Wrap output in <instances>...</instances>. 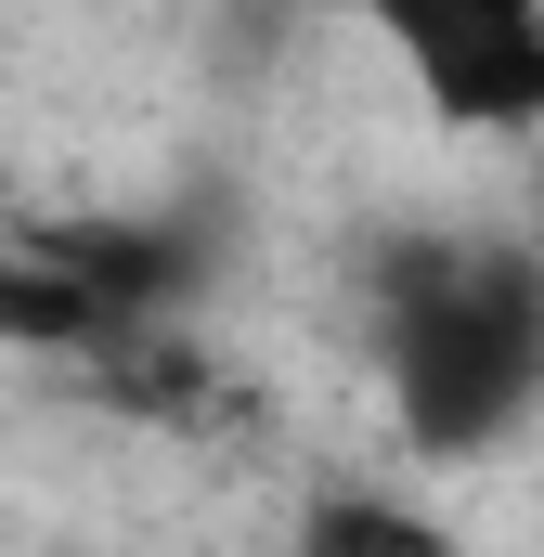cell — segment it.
I'll list each match as a JSON object with an SVG mask.
<instances>
[{
	"mask_svg": "<svg viewBox=\"0 0 544 557\" xmlns=\"http://www.w3.org/2000/svg\"><path fill=\"white\" fill-rule=\"evenodd\" d=\"M376 389L428 467H480L544 416V260L519 234H403L376 260Z\"/></svg>",
	"mask_w": 544,
	"mask_h": 557,
	"instance_id": "6da1fadb",
	"label": "cell"
},
{
	"mask_svg": "<svg viewBox=\"0 0 544 557\" xmlns=\"http://www.w3.org/2000/svg\"><path fill=\"white\" fill-rule=\"evenodd\" d=\"M532 13H544V0H532Z\"/></svg>",
	"mask_w": 544,
	"mask_h": 557,
	"instance_id": "5b68a950",
	"label": "cell"
},
{
	"mask_svg": "<svg viewBox=\"0 0 544 557\" xmlns=\"http://www.w3.org/2000/svg\"><path fill=\"white\" fill-rule=\"evenodd\" d=\"M298 557H467L454 519H428L415 493H376V480H324L298 506Z\"/></svg>",
	"mask_w": 544,
	"mask_h": 557,
	"instance_id": "277c9868",
	"label": "cell"
},
{
	"mask_svg": "<svg viewBox=\"0 0 544 557\" xmlns=\"http://www.w3.org/2000/svg\"><path fill=\"white\" fill-rule=\"evenodd\" d=\"M376 26V52L403 65V91L441 131L532 143L544 131V13L532 0H350Z\"/></svg>",
	"mask_w": 544,
	"mask_h": 557,
	"instance_id": "7a4b0ae2",
	"label": "cell"
},
{
	"mask_svg": "<svg viewBox=\"0 0 544 557\" xmlns=\"http://www.w3.org/2000/svg\"><path fill=\"white\" fill-rule=\"evenodd\" d=\"M104 337H131V324L78 285V260L52 234L0 247V350H104Z\"/></svg>",
	"mask_w": 544,
	"mask_h": 557,
	"instance_id": "3957f363",
	"label": "cell"
}]
</instances>
